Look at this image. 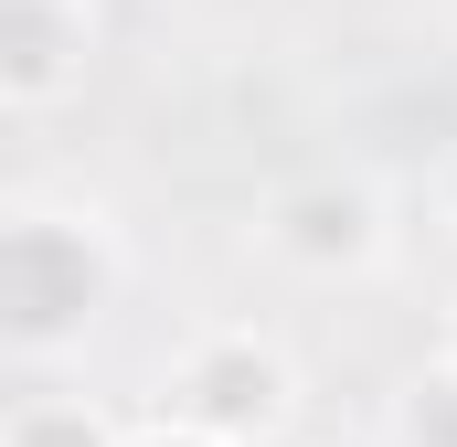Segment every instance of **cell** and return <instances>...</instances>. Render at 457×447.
<instances>
[{
  "instance_id": "obj_2",
  "label": "cell",
  "mask_w": 457,
  "mask_h": 447,
  "mask_svg": "<svg viewBox=\"0 0 457 447\" xmlns=\"http://www.w3.org/2000/svg\"><path fill=\"white\" fill-rule=\"evenodd\" d=\"M287 245L298 256H361L372 245V203L361 192H298L287 203Z\"/></svg>"
},
{
  "instance_id": "obj_1",
  "label": "cell",
  "mask_w": 457,
  "mask_h": 447,
  "mask_svg": "<svg viewBox=\"0 0 457 447\" xmlns=\"http://www.w3.org/2000/svg\"><path fill=\"white\" fill-rule=\"evenodd\" d=\"M181 394H192L213 426H234V437H266V426L287 416V362L255 351V341H224V351H203V362L181 373Z\"/></svg>"
}]
</instances>
